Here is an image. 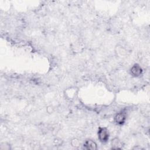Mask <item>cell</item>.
<instances>
[{"label":"cell","mask_w":150,"mask_h":150,"mask_svg":"<svg viewBox=\"0 0 150 150\" xmlns=\"http://www.w3.org/2000/svg\"><path fill=\"white\" fill-rule=\"evenodd\" d=\"M98 137L99 140L101 142H106L109 138V134L108 131L105 128L100 127L98 129Z\"/></svg>","instance_id":"1"},{"label":"cell","mask_w":150,"mask_h":150,"mask_svg":"<svg viewBox=\"0 0 150 150\" xmlns=\"http://www.w3.org/2000/svg\"><path fill=\"white\" fill-rule=\"evenodd\" d=\"M142 73V69L138 64H134L131 69V73L135 77H138L141 75Z\"/></svg>","instance_id":"2"},{"label":"cell","mask_w":150,"mask_h":150,"mask_svg":"<svg viewBox=\"0 0 150 150\" xmlns=\"http://www.w3.org/2000/svg\"><path fill=\"white\" fill-rule=\"evenodd\" d=\"M126 119L125 114L124 112H119L114 117L115 122L120 125H121L124 123Z\"/></svg>","instance_id":"3"},{"label":"cell","mask_w":150,"mask_h":150,"mask_svg":"<svg viewBox=\"0 0 150 150\" xmlns=\"http://www.w3.org/2000/svg\"><path fill=\"white\" fill-rule=\"evenodd\" d=\"M84 148L89 150H94L97 148V145L95 142L92 140H88L85 142L83 145Z\"/></svg>","instance_id":"4"},{"label":"cell","mask_w":150,"mask_h":150,"mask_svg":"<svg viewBox=\"0 0 150 150\" xmlns=\"http://www.w3.org/2000/svg\"><path fill=\"white\" fill-rule=\"evenodd\" d=\"M112 145H113L114 147H112V149H120V141L117 139H114L112 141Z\"/></svg>","instance_id":"5"}]
</instances>
